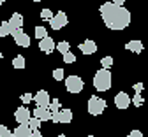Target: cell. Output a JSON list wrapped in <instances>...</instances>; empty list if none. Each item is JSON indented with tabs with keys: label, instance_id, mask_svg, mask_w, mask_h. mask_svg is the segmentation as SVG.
Segmentation results:
<instances>
[{
	"label": "cell",
	"instance_id": "cell-1",
	"mask_svg": "<svg viewBox=\"0 0 148 137\" xmlns=\"http://www.w3.org/2000/svg\"><path fill=\"white\" fill-rule=\"evenodd\" d=\"M101 16L109 30H123L131 25V12L123 5H116L113 2H104L101 7Z\"/></svg>",
	"mask_w": 148,
	"mask_h": 137
},
{
	"label": "cell",
	"instance_id": "cell-2",
	"mask_svg": "<svg viewBox=\"0 0 148 137\" xmlns=\"http://www.w3.org/2000/svg\"><path fill=\"white\" fill-rule=\"evenodd\" d=\"M111 72L109 69H99L94 76V86L97 91H108L111 88Z\"/></svg>",
	"mask_w": 148,
	"mask_h": 137
},
{
	"label": "cell",
	"instance_id": "cell-3",
	"mask_svg": "<svg viewBox=\"0 0 148 137\" xmlns=\"http://www.w3.org/2000/svg\"><path fill=\"white\" fill-rule=\"evenodd\" d=\"M106 107H108L106 100H102L101 97H97V95H94V97H90V99H88V112H90L92 116L102 114Z\"/></svg>",
	"mask_w": 148,
	"mask_h": 137
},
{
	"label": "cell",
	"instance_id": "cell-4",
	"mask_svg": "<svg viewBox=\"0 0 148 137\" xmlns=\"http://www.w3.org/2000/svg\"><path fill=\"white\" fill-rule=\"evenodd\" d=\"M64 79H65V88H67L69 93H79V91H83L85 83H83V79H81L79 76H69V77H64Z\"/></svg>",
	"mask_w": 148,
	"mask_h": 137
},
{
	"label": "cell",
	"instance_id": "cell-5",
	"mask_svg": "<svg viewBox=\"0 0 148 137\" xmlns=\"http://www.w3.org/2000/svg\"><path fill=\"white\" fill-rule=\"evenodd\" d=\"M67 23H69V18H67V14H65L64 11L53 14V18L49 19V27H51L53 30H62Z\"/></svg>",
	"mask_w": 148,
	"mask_h": 137
},
{
	"label": "cell",
	"instance_id": "cell-6",
	"mask_svg": "<svg viewBox=\"0 0 148 137\" xmlns=\"http://www.w3.org/2000/svg\"><path fill=\"white\" fill-rule=\"evenodd\" d=\"M11 35L14 37V42H16L18 46H21V48H28V46H30V37H28V33L23 32V28H20V30H12Z\"/></svg>",
	"mask_w": 148,
	"mask_h": 137
},
{
	"label": "cell",
	"instance_id": "cell-7",
	"mask_svg": "<svg viewBox=\"0 0 148 137\" xmlns=\"http://www.w3.org/2000/svg\"><path fill=\"white\" fill-rule=\"evenodd\" d=\"M32 100H34L37 106H41V107H48L49 102H51V97H49V93H48L46 90H39V91L34 95Z\"/></svg>",
	"mask_w": 148,
	"mask_h": 137
},
{
	"label": "cell",
	"instance_id": "cell-8",
	"mask_svg": "<svg viewBox=\"0 0 148 137\" xmlns=\"http://www.w3.org/2000/svg\"><path fill=\"white\" fill-rule=\"evenodd\" d=\"M53 123H71L72 121V112L71 109H60L57 112V116H51Z\"/></svg>",
	"mask_w": 148,
	"mask_h": 137
},
{
	"label": "cell",
	"instance_id": "cell-9",
	"mask_svg": "<svg viewBox=\"0 0 148 137\" xmlns=\"http://www.w3.org/2000/svg\"><path fill=\"white\" fill-rule=\"evenodd\" d=\"M115 106L118 109H127L129 106H131V97H129L125 91H120L115 95Z\"/></svg>",
	"mask_w": 148,
	"mask_h": 137
},
{
	"label": "cell",
	"instance_id": "cell-10",
	"mask_svg": "<svg viewBox=\"0 0 148 137\" xmlns=\"http://www.w3.org/2000/svg\"><path fill=\"white\" fill-rule=\"evenodd\" d=\"M14 120H16L18 123H28V120H30V109H27L25 106L20 107V109H16Z\"/></svg>",
	"mask_w": 148,
	"mask_h": 137
},
{
	"label": "cell",
	"instance_id": "cell-11",
	"mask_svg": "<svg viewBox=\"0 0 148 137\" xmlns=\"http://www.w3.org/2000/svg\"><path fill=\"white\" fill-rule=\"evenodd\" d=\"M39 49H41L42 53H53V49H55V41H53L49 35H46L44 39H41V41H39Z\"/></svg>",
	"mask_w": 148,
	"mask_h": 137
},
{
	"label": "cell",
	"instance_id": "cell-12",
	"mask_svg": "<svg viewBox=\"0 0 148 137\" xmlns=\"http://www.w3.org/2000/svg\"><path fill=\"white\" fill-rule=\"evenodd\" d=\"M79 51H81L83 55H94V53L97 51V44L92 41V39H86L85 42L79 44Z\"/></svg>",
	"mask_w": 148,
	"mask_h": 137
},
{
	"label": "cell",
	"instance_id": "cell-13",
	"mask_svg": "<svg viewBox=\"0 0 148 137\" xmlns=\"http://www.w3.org/2000/svg\"><path fill=\"white\" fill-rule=\"evenodd\" d=\"M34 118L41 120V121H48V120H51V112L48 111V107H41V106H37V107L34 109Z\"/></svg>",
	"mask_w": 148,
	"mask_h": 137
},
{
	"label": "cell",
	"instance_id": "cell-14",
	"mask_svg": "<svg viewBox=\"0 0 148 137\" xmlns=\"http://www.w3.org/2000/svg\"><path fill=\"white\" fill-rule=\"evenodd\" d=\"M7 23L11 25L12 30H20V28H23V16H21L20 12H14Z\"/></svg>",
	"mask_w": 148,
	"mask_h": 137
},
{
	"label": "cell",
	"instance_id": "cell-15",
	"mask_svg": "<svg viewBox=\"0 0 148 137\" xmlns=\"http://www.w3.org/2000/svg\"><path fill=\"white\" fill-rule=\"evenodd\" d=\"M125 49H127V51H132V53H136V55H139V53L143 51V42L138 41V39H132V41H129V42L125 44Z\"/></svg>",
	"mask_w": 148,
	"mask_h": 137
},
{
	"label": "cell",
	"instance_id": "cell-16",
	"mask_svg": "<svg viewBox=\"0 0 148 137\" xmlns=\"http://www.w3.org/2000/svg\"><path fill=\"white\" fill-rule=\"evenodd\" d=\"M12 137H30V127L27 123H20L18 128L12 132Z\"/></svg>",
	"mask_w": 148,
	"mask_h": 137
},
{
	"label": "cell",
	"instance_id": "cell-17",
	"mask_svg": "<svg viewBox=\"0 0 148 137\" xmlns=\"http://www.w3.org/2000/svg\"><path fill=\"white\" fill-rule=\"evenodd\" d=\"M48 111L51 112V116H57V112L60 111V100L51 99V102H49V106H48Z\"/></svg>",
	"mask_w": 148,
	"mask_h": 137
},
{
	"label": "cell",
	"instance_id": "cell-18",
	"mask_svg": "<svg viewBox=\"0 0 148 137\" xmlns=\"http://www.w3.org/2000/svg\"><path fill=\"white\" fill-rule=\"evenodd\" d=\"M11 32H12V28H11V25L7 21L0 23V37H7V35H11Z\"/></svg>",
	"mask_w": 148,
	"mask_h": 137
},
{
	"label": "cell",
	"instance_id": "cell-19",
	"mask_svg": "<svg viewBox=\"0 0 148 137\" xmlns=\"http://www.w3.org/2000/svg\"><path fill=\"white\" fill-rule=\"evenodd\" d=\"M25 63H27V62H25V56H21V55L16 56L14 60H12V67H14V69H20V70L25 69Z\"/></svg>",
	"mask_w": 148,
	"mask_h": 137
},
{
	"label": "cell",
	"instance_id": "cell-20",
	"mask_svg": "<svg viewBox=\"0 0 148 137\" xmlns=\"http://www.w3.org/2000/svg\"><path fill=\"white\" fill-rule=\"evenodd\" d=\"M55 48H57L62 55H64V53H67V51H71V44H69L67 41H60L58 44H55Z\"/></svg>",
	"mask_w": 148,
	"mask_h": 137
},
{
	"label": "cell",
	"instance_id": "cell-21",
	"mask_svg": "<svg viewBox=\"0 0 148 137\" xmlns=\"http://www.w3.org/2000/svg\"><path fill=\"white\" fill-rule=\"evenodd\" d=\"M48 35V32H46V28L44 27H35V39H39V41H41V39H44Z\"/></svg>",
	"mask_w": 148,
	"mask_h": 137
},
{
	"label": "cell",
	"instance_id": "cell-22",
	"mask_svg": "<svg viewBox=\"0 0 148 137\" xmlns=\"http://www.w3.org/2000/svg\"><path fill=\"white\" fill-rule=\"evenodd\" d=\"M53 77H55V81H64V77H65L64 69H55L53 70Z\"/></svg>",
	"mask_w": 148,
	"mask_h": 137
},
{
	"label": "cell",
	"instance_id": "cell-23",
	"mask_svg": "<svg viewBox=\"0 0 148 137\" xmlns=\"http://www.w3.org/2000/svg\"><path fill=\"white\" fill-rule=\"evenodd\" d=\"M41 123H42L41 120H37V118H30L27 125L30 127V130H34V128H41Z\"/></svg>",
	"mask_w": 148,
	"mask_h": 137
},
{
	"label": "cell",
	"instance_id": "cell-24",
	"mask_svg": "<svg viewBox=\"0 0 148 137\" xmlns=\"http://www.w3.org/2000/svg\"><path fill=\"white\" fill-rule=\"evenodd\" d=\"M136 107H139V106H143V95L141 93H136V95H132V100H131Z\"/></svg>",
	"mask_w": 148,
	"mask_h": 137
},
{
	"label": "cell",
	"instance_id": "cell-25",
	"mask_svg": "<svg viewBox=\"0 0 148 137\" xmlns=\"http://www.w3.org/2000/svg\"><path fill=\"white\" fill-rule=\"evenodd\" d=\"M64 62H65V63H74V62H76V56H74V53H71V51L64 53Z\"/></svg>",
	"mask_w": 148,
	"mask_h": 137
},
{
	"label": "cell",
	"instance_id": "cell-26",
	"mask_svg": "<svg viewBox=\"0 0 148 137\" xmlns=\"http://www.w3.org/2000/svg\"><path fill=\"white\" fill-rule=\"evenodd\" d=\"M101 65H102V69H109L111 65H113V58H111V56H104L101 60Z\"/></svg>",
	"mask_w": 148,
	"mask_h": 137
},
{
	"label": "cell",
	"instance_id": "cell-27",
	"mask_svg": "<svg viewBox=\"0 0 148 137\" xmlns=\"http://www.w3.org/2000/svg\"><path fill=\"white\" fill-rule=\"evenodd\" d=\"M0 137H12V132L2 123H0Z\"/></svg>",
	"mask_w": 148,
	"mask_h": 137
},
{
	"label": "cell",
	"instance_id": "cell-28",
	"mask_svg": "<svg viewBox=\"0 0 148 137\" xmlns=\"http://www.w3.org/2000/svg\"><path fill=\"white\" fill-rule=\"evenodd\" d=\"M41 18L49 21V19L53 18V11H51V9H42V11H41Z\"/></svg>",
	"mask_w": 148,
	"mask_h": 137
},
{
	"label": "cell",
	"instance_id": "cell-29",
	"mask_svg": "<svg viewBox=\"0 0 148 137\" xmlns=\"http://www.w3.org/2000/svg\"><path fill=\"white\" fill-rule=\"evenodd\" d=\"M32 99H34L32 93H23V95H21V102H23V104H30Z\"/></svg>",
	"mask_w": 148,
	"mask_h": 137
},
{
	"label": "cell",
	"instance_id": "cell-30",
	"mask_svg": "<svg viewBox=\"0 0 148 137\" xmlns=\"http://www.w3.org/2000/svg\"><path fill=\"white\" fill-rule=\"evenodd\" d=\"M30 137H42V135H41V130H39V128L30 130Z\"/></svg>",
	"mask_w": 148,
	"mask_h": 137
},
{
	"label": "cell",
	"instance_id": "cell-31",
	"mask_svg": "<svg viewBox=\"0 0 148 137\" xmlns=\"http://www.w3.org/2000/svg\"><path fill=\"white\" fill-rule=\"evenodd\" d=\"M127 137H143V134H141L139 130H132V132H131V134H129Z\"/></svg>",
	"mask_w": 148,
	"mask_h": 137
},
{
	"label": "cell",
	"instance_id": "cell-32",
	"mask_svg": "<svg viewBox=\"0 0 148 137\" xmlns=\"http://www.w3.org/2000/svg\"><path fill=\"white\" fill-rule=\"evenodd\" d=\"M134 91H136V93H141V91H143V83H136V85H134Z\"/></svg>",
	"mask_w": 148,
	"mask_h": 137
},
{
	"label": "cell",
	"instance_id": "cell-33",
	"mask_svg": "<svg viewBox=\"0 0 148 137\" xmlns=\"http://www.w3.org/2000/svg\"><path fill=\"white\" fill-rule=\"evenodd\" d=\"M113 4H116V5H123V4H125V0H113Z\"/></svg>",
	"mask_w": 148,
	"mask_h": 137
},
{
	"label": "cell",
	"instance_id": "cell-34",
	"mask_svg": "<svg viewBox=\"0 0 148 137\" xmlns=\"http://www.w3.org/2000/svg\"><path fill=\"white\" fill-rule=\"evenodd\" d=\"M2 56H4V55H2V51H0V60H2Z\"/></svg>",
	"mask_w": 148,
	"mask_h": 137
},
{
	"label": "cell",
	"instance_id": "cell-35",
	"mask_svg": "<svg viewBox=\"0 0 148 137\" xmlns=\"http://www.w3.org/2000/svg\"><path fill=\"white\" fill-rule=\"evenodd\" d=\"M4 2H5V0H0V5H2V4H4Z\"/></svg>",
	"mask_w": 148,
	"mask_h": 137
},
{
	"label": "cell",
	"instance_id": "cell-36",
	"mask_svg": "<svg viewBox=\"0 0 148 137\" xmlns=\"http://www.w3.org/2000/svg\"><path fill=\"white\" fill-rule=\"evenodd\" d=\"M34 2H41V0H34Z\"/></svg>",
	"mask_w": 148,
	"mask_h": 137
},
{
	"label": "cell",
	"instance_id": "cell-37",
	"mask_svg": "<svg viewBox=\"0 0 148 137\" xmlns=\"http://www.w3.org/2000/svg\"><path fill=\"white\" fill-rule=\"evenodd\" d=\"M60 137H67V135H60Z\"/></svg>",
	"mask_w": 148,
	"mask_h": 137
},
{
	"label": "cell",
	"instance_id": "cell-38",
	"mask_svg": "<svg viewBox=\"0 0 148 137\" xmlns=\"http://www.w3.org/2000/svg\"><path fill=\"white\" fill-rule=\"evenodd\" d=\"M88 137H94V135H88Z\"/></svg>",
	"mask_w": 148,
	"mask_h": 137
}]
</instances>
